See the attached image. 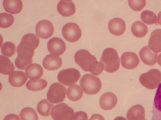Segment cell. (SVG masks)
Here are the masks:
<instances>
[{
    "label": "cell",
    "instance_id": "8d00e7d4",
    "mask_svg": "<svg viewBox=\"0 0 161 120\" xmlns=\"http://www.w3.org/2000/svg\"><path fill=\"white\" fill-rule=\"evenodd\" d=\"M89 120H105L104 118L99 114H94Z\"/></svg>",
    "mask_w": 161,
    "mask_h": 120
},
{
    "label": "cell",
    "instance_id": "d4e9b609",
    "mask_svg": "<svg viewBox=\"0 0 161 120\" xmlns=\"http://www.w3.org/2000/svg\"><path fill=\"white\" fill-rule=\"evenodd\" d=\"M47 82L43 79L29 80L26 83V86L28 90L36 92L43 90L47 87Z\"/></svg>",
    "mask_w": 161,
    "mask_h": 120
},
{
    "label": "cell",
    "instance_id": "836d02e7",
    "mask_svg": "<svg viewBox=\"0 0 161 120\" xmlns=\"http://www.w3.org/2000/svg\"><path fill=\"white\" fill-rule=\"evenodd\" d=\"M87 114L83 111H79L75 113L74 120H88Z\"/></svg>",
    "mask_w": 161,
    "mask_h": 120
},
{
    "label": "cell",
    "instance_id": "2e32d148",
    "mask_svg": "<svg viewBox=\"0 0 161 120\" xmlns=\"http://www.w3.org/2000/svg\"><path fill=\"white\" fill-rule=\"evenodd\" d=\"M42 64L44 69L49 71H54L61 68L62 61L61 57L58 56L50 54L45 57Z\"/></svg>",
    "mask_w": 161,
    "mask_h": 120
},
{
    "label": "cell",
    "instance_id": "e575fe53",
    "mask_svg": "<svg viewBox=\"0 0 161 120\" xmlns=\"http://www.w3.org/2000/svg\"><path fill=\"white\" fill-rule=\"evenodd\" d=\"M152 120H161V113L155 109L153 108V117Z\"/></svg>",
    "mask_w": 161,
    "mask_h": 120
},
{
    "label": "cell",
    "instance_id": "d6a6232c",
    "mask_svg": "<svg viewBox=\"0 0 161 120\" xmlns=\"http://www.w3.org/2000/svg\"><path fill=\"white\" fill-rule=\"evenodd\" d=\"M153 107L161 113V83H159L155 94Z\"/></svg>",
    "mask_w": 161,
    "mask_h": 120
},
{
    "label": "cell",
    "instance_id": "484cf974",
    "mask_svg": "<svg viewBox=\"0 0 161 120\" xmlns=\"http://www.w3.org/2000/svg\"><path fill=\"white\" fill-rule=\"evenodd\" d=\"M131 32L136 37L142 38L148 32V29L147 25L141 21L134 22L131 26Z\"/></svg>",
    "mask_w": 161,
    "mask_h": 120
},
{
    "label": "cell",
    "instance_id": "f546056e",
    "mask_svg": "<svg viewBox=\"0 0 161 120\" xmlns=\"http://www.w3.org/2000/svg\"><path fill=\"white\" fill-rule=\"evenodd\" d=\"M1 53L5 57H11L14 55L16 47L14 44L10 42L4 43L1 47Z\"/></svg>",
    "mask_w": 161,
    "mask_h": 120
},
{
    "label": "cell",
    "instance_id": "603a6c76",
    "mask_svg": "<svg viewBox=\"0 0 161 120\" xmlns=\"http://www.w3.org/2000/svg\"><path fill=\"white\" fill-rule=\"evenodd\" d=\"M83 95V91L79 86L72 84L68 88L67 92V97L72 101H77L82 98Z\"/></svg>",
    "mask_w": 161,
    "mask_h": 120
},
{
    "label": "cell",
    "instance_id": "4fadbf2b",
    "mask_svg": "<svg viewBox=\"0 0 161 120\" xmlns=\"http://www.w3.org/2000/svg\"><path fill=\"white\" fill-rule=\"evenodd\" d=\"M117 102V96L110 92L103 93L101 96L99 102L101 108L105 111H108L114 108Z\"/></svg>",
    "mask_w": 161,
    "mask_h": 120
},
{
    "label": "cell",
    "instance_id": "d590c367",
    "mask_svg": "<svg viewBox=\"0 0 161 120\" xmlns=\"http://www.w3.org/2000/svg\"><path fill=\"white\" fill-rule=\"evenodd\" d=\"M3 120H20L19 116L16 114H11L7 115Z\"/></svg>",
    "mask_w": 161,
    "mask_h": 120
},
{
    "label": "cell",
    "instance_id": "3957f363",
    "mask_svg": "<svg viewBox=\"0 0 161 120\" xmlns=\"http://www.w3.org/2000/svg\"><path fill=\"white\" fill-rule=\"evenodd\" d=\"M100 61L103 70L110 73L117 72L121 63L118 53L113 48H106L103 51Z\"/></svg>",
    "mask_w": 161,
    "mask_h": 120
},
{
    "label": "cell",
    "instance_id": "9c48e42d",
    "mask_svg": "<svg viewBox=\"0 0 161 120\" xmlns=\"http://www.w3.org/2000/svg\"><path fill=\"white\" fill-rule=\"evenodd\" d=\"M62 33L66 40L69 42H74L80 39L82 31L76 23H68L63 27Z\"/></svg>",
    "mask_w": 161,
    "mask_h": 120
},
{
    "label": "cell",
    "instance_id": "7a4b0ae2",
    "mask_svg": "<svg viewBox=\"0 0 161 120\" xmlns=\"http://www.w3.org/2000/svg\"><path fill=\"white\" fill-rule=\"evenodd\" d=\"M40 43V39L36 34L28 33L25 35L17 48L18 56L16 58L26 62L32 61L34 51L38 47Z\"/></svg>",
    "mask_w": 161,
    "mask_h": 120
},
{
    "label": "cell",
    "instance_id": "7402d4cb",
    "mask_svg": "<svg viewBox=\"0 0 161 120\" xmlns=\"http://www.w3.org/2000/svg\"><path fill=\"white\" fill-rule=\"evenodd\" d=\"M43 69L42 66L38 64H31L27 67L25 69V73L27 77L31 79H38L43 74Z\"/></svg>",
    "mask_w": 161,
    "mask_h": 120
},
{
    "label": "cell",
    "instance_id": "30bf717a",
    "mask_svg": "<svg viewBox=\"0 0 161 120\" xmlns=\"http://www.w3.org/2000/svg\"><path fill=\"white\" fill-rule=\"evenodd\" d=\"M54 31V26L49 21L42 20L36 25V34L40 38L44 39L48 38L53 35Z\"/></svg>",
    "mask_w": 161,
    "mask_h": 120
},
{
    "label": "cell",
    "instance_id": "d6986e66",
    "mask_svg": "<svg viewBox=\"0 0 161 120\" xmlns=\"http://www.w3.org/2000/svg\"><path fill=\"white\" fill-rule=\"evenodd\" d=\"M28 78L24 72L16 71L9 75V82L11 86L14 87H20L27 81Z\"/></svg>",
    "mask_w": 161,
    "mask_h": 120
},
{
    "label": "cell",
    "instance_id": "5bb4252c",
    "mask_svg": "<svg viewBox=\"0 0 161 120\" xmlns=\"http://www.w3.org/2000/svg\"><path fill=\"white\" fill-rule=\"evenodd\" d=\"M108 29L112 34L116 36H121L125 31V23L121 18H113L108 22Z\"/></svg>",
    "mask_w": 161,
    "mask_h": 120
},
{
    "label": "cell",
    "instance_id": "9a60e30c",
    "mask_svg": "<svg viewBox=\"0 0 161 120\" xmlns=\"http://www.w3.org/2000/svg\"><path fill=\"white\" fill-rule=\"evenodd\" d=\"M139 55L141 61L146 65L152 66L156 63L158 53L153 52L149 46H145L141 49Z\"/></svg>",
    "mask_w": 161,
    "mask_h": 120
},
{
    "label": "cell",
    "instance_id": "52a82bcc",
    "mask_svg": "<svg viewBox=\"0 0 161 120\" xmlns=\"http://www.w3.org/2000/svg\"><path fill=\"white\" fill-rule=\"evenodd\" d=\"M51 114L54 120H74L75 115L73 109L65 103L54 106Z\"/></svg>",
    "mask_w": 161,
    "mask_h": 120
},
{
    "label": "cell",
    "instance_id": "f35d334b",
    "mask_svg": "<svg viewBox=\"0 0 161 120\" xmlns=\"http://www.w3.org/2000/svg\"><path fill=\"white\" fill-rule=\"evenodd\" d=\"M158 63L161 67V53L159 54L158 58Z\"/></svg>",
    "mask_w": 161,
    "mask_h": 120
},
{
    "label": "cell",
    "instance_id": "4316f807",
    "mask_svg": "<svg viewBox=\"0 0 161 120\" xmlns=\"http://www.w3.org/2000/svg\"><path fill=\"white\" fill-rule=\"evenodd\" d=\"M54 104L50 103L47 99H43L38 103L37 109L39 114L43 117L49 116L51 114L52 108Z\"/></svg>",
    "mask_w": 161,
    "mask_h": 120
},
{
    "label": "cell",
    "instance_id": "74e56055",
    "mask_svg": "<svg viewBox=\"0 0 161 120\" xmlns=\"http://www.w3.org/2000/svg\"><path fill=\"white\" fill-rule=\"evenodd\" d=\"M158 24L161 25V12H159L158 14Z\"/></svg>",
    "mask_w": 161,
    "mask_h": 120
},
{
    "label": "cell",
    "instance_id": "e0dca14e",
    "mask_svg": "<svg viewBox=\"0 0 161 120\" xmlns=\"http://www.w3.org/2000/svg\"><path fill=\"white\" fill-rule=\"evenodd\" d=\"M57 10L63 16L67 17L75 13V7L71 1L62 0L60 1L57 5Z\"/></svg>",
    "mask_w": 161,
    "mask_h": 120
},
{
    "label": "cell",
    "instance_id": "7c38bea8",
    "mask_svg": "<svg viewBox=\"0 0 161 120\" xmlns=\"http://www.w3.org/2000/svg\"><path fill=\"white\" fill-rule=\"evenodd\" d=\"M121 64L124 68L133 69L139 65L140 60L137 54L133 52H126L121 57Z\"/></svg>",
    "mask_w": 161,
    "mask_h": 120
},
{
    "label": "cell",
    "instance_id": "83f0119b",
    "mask_svg": "<svg viewBox=\"0 0 161 120\" xmlns=\"http://www.w3.org/2000/svg\"><path fill=\"white\" fill-rule=\"evenodd\" d=\"M141 18L142 21L147 25L156 23L157 17L154 12L149 10H145L142 12Z\"/></svg>",
    "mask_w": 161,
    "mask_h": 120
},
{
    "label": "cell",
    "instance_id": "6da1fadb",
    "mask_svg": "<svg viewBox=\"0 0 161 120\" xmlns=\"http://www.w3.org/2000/svg\"><path fill=\"white\" fill-rule=\"evenodd\" d=\"M75 59L76 63L85 72H90L92 74L97 76L103 72V64L97 61L96 57L87 50L82 49L77 52Z\"/></svg>",
    "mask_w": 161,
    "mask_h": 120
},
{
    "label": "cell",
    "instance_id": "f1b7e54d",
    "mask_svg": "<svg viewBox=\"0 0 161 120\" xmlns=\"http://www.w3.org/2000/svg\"><path fill=\"white\" fill-rule=\"evenodd\" d=\"M19 116L21 120H38L36 111L30 107L23 108L21 111Z\"/></svg>",
    "mask_w": 161,
    "mask_h": 120
},
{
    "label": "cell",
    "instance_id": "cb8c5ba5",
    "mask_svg": "<svg viewBox=\"0 0 161 120\" xmlns=\"http://www.w3.org/2000/svg\"><path fill=\"white\" fill-rule=\"evenodd\" d=\"M15 70L14 64L9 58L3 56H0V72L2 74L10 75Z\"/></svg>",
    "mask_w": 161,
    "mask_h": 120
},
{
    "label": "cell",
    "instance_id": "1f68e13d",
    "mask_svg": "<svg viewBox=\"0 0 161 120\" xmlns=\"http://www.w3.org/2000/svg\"><path fill=\"white\" fill-rule=\"evenodd\" d=\"M129 5L131 9L136 12H139L145 8L146 1L145 0L141 1H128Z\"/></svg>",
    "mask_w": 161,
    "mask_h": 120
},
{
    "label": "cell",
    "instance_id": "277c9868",
    "mask_svg": "<svg viewBox=\"0 0 161 120\" xmlns=\"http://www.w3.org/2000/svg\"><path fill=\"white\" fill-rule=\"evenodd\" d=\"M80 85L84 92L89 95L97 94L100 91L102 87L99 78L91 74L84 75L81 78Z\"/></svg>",
    "mask_w": 161,
    "mask_h": 120
},
{
    "label": "cell",
    "instance_id": "5b68a950",
    "mask_svg": "<svg viewBox=\"0 0 161 120\" xmlns=\"http://www.w3.org/2000/svg\"><path fill=\"white\" fill-rule=\"evenodd\" d=\"M139 82L147 88L150 90L155 89L161 82V72L157 69H151L141 75Z\"/></svg>",
    "mask_w": 161,
    "mask_h": 120
},
{
    "label": "cell",
    "instance_id": "ffe728a7",
    "mask_svg": "<svg viewBox=\"0 0 161 120\" xmlns=\"http://www.w3.org/2000/svg\"><path fill=\"white\" fill-rule=\"evenodd\" d=\"M126 117L127 120H145L144 107L139 104L133 106L127 112Z\"/></svg>",
    "mask_w": 161,
    "mask_h": 120
},
{
    "label": "cell",
    "instance_id": "ab89813d",
    "mask_svg": "<svg viewBox=\"0 0 161 120\" xmlns=\"http://www.w3.org/2000/svg\"><path fill=\"white\" fill-rule=\"evenodd\" d=\"M114 120H127L125 118L123 117H118L114 118Z\"/></svg>",
    "mask_w": 161,
    "mask_h": 120
},
{
    "label": "cell",
    "instance_id": "44dd1931",
    "mask_svg": "<svg viewBox=\"0 0 161 120\" xmlns=\"http://www.w3.org/2000/svg\"><path fill=\"white\" fill-rule=\"evenodd\" d=\"M22 2L21 0H4L3 7L6 12L12 14L19 13L22 9Z\"/></svg>",
    "mask_w": 161,
    "mask_h": 120
},
{
    "label": "cell",
    "instance_id": "60d3db41",
    "mask_svg": "<svg viewBox=\"0 0 161 120\" xmlns=\"http://www.w3.org/2000/svg\"><path fill=\"white\" fill-rule=\"evenodd\" d=\"M145 120H146V119H145Z\"/></svg>",
    "mask_w": 161,
    "mask_h": 120
},
{
    "label": "cell",
    "instance_id": "ba28073f",
    "mask_svg": "<svg viewBox=\"0 0 161 120\" xmlns=\"http://www.w3.org/2000/svg\"><path fill=\"white\" fill-rule=\"evenodd\" d=\"M81 74L78 70L74 68L62 70L57 76L58 82L65 86H68L77 82Z\"/></svg>",
    "mask_w": 161,
    "mask_h": 120
},
{
    "label": "cell",
    "instance_id": "8fae6325",
    "mask_svg": "<svg viewBox=\"0 0 161 120\" xmlns=\"http://www.w3.org/2000/svg\"><path fill=\"white\" fill-rule=\"evenodd\" d=\"M48 51L51 54L60 56L66 50L65 43L59 38H53L47 43Z\"/></svg>",
    "mask_w": 161,
    "mask_h": 120
},
{
    "label": "cell",
    "instance_id": "4dcf8cb0",
    "mask_svg": "<svg viewBox=\"0 0 161 120\" xmlns=\"http://www.w3.org/2000/svg\"><path fill=\"white\" fill-rule=\"evenodd\" d=\"M14 19L13 16L6 12L0 14V27L6 28L12 26L14 23Z\"/></svg>",
    "mask_w": 161,
    "mask_h": 120
},
{
    "label": "cell",
    "instance_id": "ac0fdd59",
    "mask_svg": "<svg viewBox=\"0 0 161 120\" xmlns=\"http://www.w3.org/2000/svg\"><path fill=\"white\" fill-rule=\"evenodd\" d=\"M151 51L158 53L161 52V29H156L152 32L149 41Z\"/></svg>",
    "mask_w": 161,
    "mask_h": 120
},
{
    "label": "cell",
    "instance_id": "8992f818",
    "mask_svg": "<svg viewBox=\"0 0 161 120\" xmlns=\"http://www.w3.org/2000/svg\"><path fill=\"white\" fill-rule=\"evenodd\" d=\"M66 88L58 82L53 83L50 86L47 93V100L53 104L64 101L66 98Z\"/></svg>",
    "mask_w": 161,
    "mask_h": 120
}]
</instances>
